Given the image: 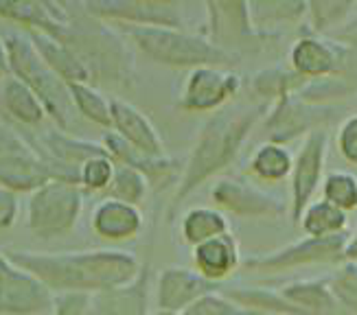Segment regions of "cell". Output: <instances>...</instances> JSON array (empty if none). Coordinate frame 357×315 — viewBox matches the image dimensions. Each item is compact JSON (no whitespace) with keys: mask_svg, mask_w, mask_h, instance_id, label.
I'll return each instance as SVG.
<instances>
[{"mask_svg":"<svg viewBox=\"0 0 357 315\" xmlns=\"http://www.w3.org/2000/svg\"><path fill=\"white\" fill-rule=\"evenodd\" d=\"M5 254L59 293H101L128 287L143 274L141 261L128 249L99 247L84 252L9 249Z\"/></svg>","mask_w":357,"mask_h":315,"instance_id":"cell-1","label":"cell"},{"mask_svg":"<svg viewBox=\"0 0 357 315\" xmlns=\"http://www.w3.org/2000/svg\"><path fill=\"white\" fill-rule=\"evenodd\" d=\"M270 103L248 105V107H224L211 116L202 130L197 143L184 162V171L174 195V208L189 197L199 184L208 182L213 176L222 173L237 158L248 136L252 134L259 121H266L270 114Z\"/></svg>","mask_w":357,"mask_h":315,"instance_id":"cell-2","label":"cell"},{"mask_svg":"<svg viewBox=\"0 0 357 315\" xmlns=\"http://www.w3.org/2000/svg\"><path fill=\"white\" fill-rule=\"evenodd\" d=\"M82 3H70V22L61 36V44L68 46L90 75L92 86L128 88L134 77V57L123 40L112 29L92 18Z\"/></svg>","mask_w":357,"mask_h":315,"instance_id":"cell-3","label":"cell"},{"mask_svg":"<svg viewBox=\"0 0 357 315\" xmlns=\"http://www.w3.org/2000/svg\"><path fill=\"white\" fill-rule=\"evenodd\" d=\"M134 44L151 61L172 68H235L239 55L228 53L213 44L206 36L191 33L186 29H162V26H130Z\"/></svg>","mask_w":357,"mask_h":315,"instance_id":"cell-4","label":"cell"},{"mask_svg":"<svg viewBox=\"0 0 357 315\" xmlns=\"http://www.w3.org/2000/svg\"><path fill=\"white\" fill-rule=\"evenodd\" d=\"M7 57H9V72L24 82L31 90L38 94L46 114L55 123L57 130L68 132L73 121V99L68 92V84L51 66L42 59L38 49L26 38V33H11L5 38Z\"/></svg>","mask_w":357,"mask_h":315,"instance_id":"cell-5","label":"cell"},{"mask_svg":"<svg viewBox=\"0 0 357 315\" xmlns=\"http://www.w3.org/2000/svg\"><path fill=\"white\" fill-rule=\"evenodd\" d=\"M84 208V188L68 182H49L29 195L26 228L40 239L68 234Z\"/></svg>","mask_w":357,"mask_h":315,"instance_id":"cell-6","label":"cell"},{"mask_svg":"<svg viewBox=\"0 0 357 315\" xmlns=\"http://www.w3.org/2000/svg\"><path fill=\"white\" fill-rule=\"evenodd\" d=\"M349 243V234H331V236H305L294 241L272 254L252 256L241 263L248 272H283L301 265L314 263H344V249Z\"/></svg>","mask_w":357,"mask_h":315,"instance_id":"cell-7","label":"cell"},{"mask_svg":"<svg viewBox=\"0 0 357 315\" xmlns=\"http://www.w3.org/2000/svg\"><path fill=\"white\" fill-rule=\"evenodd\" d=\"M84 9L97 20H112L126 26L184 29L182 5L176 0H90Z\"/></svg>","mask_w":357,"mask_h":315,"instance_id":"cell-8","label":"cell"},{"mask_svg":"<svg viewBox=\"0 0 357 315\" xmlns=\"http://www.w3.org/2000/svg\"><path fill=\"white\" fill-rule=\"evenodd\" d=\"M53 291L0 252V313L36 315L53 309Z\"/></svg>","mask_w":357,"mask_h":315,"instance_id":"cell-9","label":"cell"},{"mask_svg":"<svg viewBox=\"0 0 357 315\" xmlns=\"http://www.w3.org/2000/svg\"><path fill=\"white\" fill-rule=\"evenodd\" d=\"M327 145H329V136L327 130H316L305 138V145L301 147L298 155L294 158V167H291V182H289V191H291V222L298 224L303 213L307 206L312 203L318 186L324 180V164H327Z\"/></svg>","mask_w":357,"mask_h":315,"instance_id":"cell-10","label":"cell"},{"mask_svg":"<svg viewBox=\"0 0 357 315\" xmlns=\"http://www.w3.org/2000/svg\"><path fill=\"white\" fill-rule=\"evenodd\" d=\"M335 107L331 105L309 103L301 97L283 99L274 103L266 116V132L270 136L268 143L285 145L303 134L309 136L316 130H324V125L335 118Z\"/></svg>","mask_w":357,"mask_h":315,"instance_id":"cell-11","label":"cell"},{"mask_svg":"<svg viewBox=\"0 0 357 315\" xmlns=\"http://www.w3.org/2000/svg\"><path fill=\"white\" fill-rule=\"evenodd\" d=\"M208 9V40L220 49L235 53L245 46H257L272 36L261 33L255 26L250 15V3H224V0H213L206 3Z\"/></svg>","mask_w":357,"mask_h":315,"instance_id":"cell-12","label":"cell"},{"mask_svg":"<svg viewBox=\"0 0 357 315\" xmlns=\"http://www.w3.org/2000/svg\"><path fill=\"white\" fill-rule=\"evenodd\" d=\"M241 88V77L232 68L206 66L189 70L180 94V107L189 112H213L226 105Z\"/></svg>","mask_w":357,"mask_h":315,"instance_id":"cell-13","label":"cell"},{"mask_svg":"<svg viewBox=\"0 0 357 315\" xmlns=\"http://www.w3.org/2000/svg\"><path fill=\"white\" fill-rule=\"evenodd\" d=\"M222 289L220 282L202 276L197 270L186 267H167L158 276L156 307L160 315H180L208 293Z\"/></svg>","mask_w":357,"mask_h":315,"instance_id":"cell-14","label":"cell"},{"mask_svg":"<svg viewBox=\"0 0 357 315\" xmlns=\"http://www.w3.org/2000/svg\"><path fill=\"white\" fill-rule=\"evenodd\" d=\"M349 49L337 40L307 33L294 42L289 51V68L296 70L307 82L340 75L347 64Z\"/></svg>","mask_w":357,"mask_h":315,"instance_id":"cell-15","label":"cell"},{"mask_svg":"<svg viewBox=\"0 0 357 315\" xmlns=\"http://www.w3.org/2000/svg\"><path fill=\"white\" fill-rule=\"evenodd\" d=\"M49 182H59L53 167L31 145L0 155V188L11 193H36Z\"/></svg>","mask_w":357,"mask_h":315,"instance_id":"cell-16","label":"cell"},{"mask_svg":"<svg viewBox=\"0 0 357 315\" xmlns=\"http://www.w3.org/2000/svg\"><path fill=\"white\" fill-rule=\"evenodd\" d=\"M211 197L220 206V210L237 217H278L285 213V203L281 199L252 184L232 178L217 180Z\"/></svg>","mask_w":357,"mask_h":315,"instance_id":"cell-17","label":"cell"},{"mask_svg":"<svg viewBox=\"0 0 357 315\" xmlns=\"http://www.w3.org/2000/svg\"><path fill=\"white\" fill-rule=\"evenodd\" d=\"M0 18L24 26V31H36L59 42L70 22V3L0 0Z\"/></svg>","mask_w":357,"mask_h":315,"instance_id":"cell-18","label":"cell"},{"mask_svg":"<svg viewBox=\"0 0 357 315\" xmlns=\"http://www.w3.org/2000/svg\"><path fill=\"white\" fill-rule=\"evenodd\" d=\"M107 153L112 155V160L116 164H126V167H134L141 173H145L149 184L153 186H160V184H167L169 180L174 178H182V171H184V164L180 160L172 155H165V158H153V155H147L143 151H138L136 147H132L128 140H123L116 132H107L103 136V143H101Z\"/></svg>","mask_w":357,"mask_h":315,"instance_id":"cell-19","label":"cell"},{"mask_svg":"<svg viewBox=\"0 0 357 315\" xmlns=\"http://www.w3.org/2000/svg\"><path fill=\"white\" fill-rule=\"evenodd\" d=\"M112 130L132 147L153 158H165L167 149L153 123L132 103L112 97Z\"/></svg>","mask_w":357,"mask_h":315,"instance_id":"cell-20","label":"cell"},{"mask_svg":"<svg viewBox=\"0 0 357 315\" xmlns=\"http://www.w3.org/2000/svg\"><path fill=\"white\" fill-rule=\"evenodd\" d=\"M143 213L138 206L119 201L103 199L92 213V230L105 241H128L141 232Z\"/></svg>","mask_w":357,"mask_h":315,"instance_id":"cell-21","label":"cell"},{"mask_svg":"<svg viewBox=\"0 0 357 315\" xmlns=\"http://www.w3.org/2000/svg\"><path fill=\"white\" fill-rule=\"evenodd\" d=\"M193 261L202 276L222 285V280L228 278L241 265L235 234L226 232L222 236H217V239H211L193 247Z\"/></svg>","mask_w":357,"mask_h":315,"instance_id":"cell-22","label":"cell"},{"mask_svg":"<svg viewBox=\"0 0 357 315\" xmlns=\"http://www.w3.org/2000/svg\"><path fill=\"white\" fill-rule=\"evenodd\" d=\"M0 114L22 125H40L49 116L38 94L13 75L0 82Z\"/></svg>","mask_w":357,"mask_h":315,"instance_id":"cell-23","label":"cell"},{"mask_svg":"<svg viewBox=\"0 0 357 315\" xmlns=\"http://www.w3.org/2000/svg\"><path fill=\"white\" fill-rule=\"evenodd\" d=\"M42 147H44L42 153L46 158H51L53 162L77 169V171H79L88 160H92V158L110 155L103 145H97L86 138L70 136L61 130H49L46 134H42Z\"/></svg>","mask_w":357,"mask_h":315,"instance_id":"cell-24","label":"cell"},{"mask_svg":"<svg viewBox=\"0 0 357 315\" xmlns=\"http://www.w3.org/2000/svg\"><path fill=\"white\" fill-rule=\"evenodd\" d=\"M281 293L305 315H342L347 313L329 285V280H298L283 287Z\"/></svg>","mask_w":357,"mask_h":315,"instance_id":"cell-25","label":"cell"},{"mask_svg":"<svg viewBox=\"0 0 357 315\" xmlns=\"http://www.w3.org/2000/svg\"><path fill=\"white\" fill-rule=\"evenodd\" d=\"M26 38L33 42V46L38 49V53L42 55V59L51 66L53 72H57L66 84H90V75L84 68V64L75 57V53L64 46L61 42L44 36V33H36V31H24Z\"/></svg>","mask_w":357,"mask_h":315,"instance_id":"cell-26","label":"cell"},{"mask_svg":"<svg viewBox=\"0 0 357 315\" xmlns=\"http://www.w3.org/2000/svg\"><path fill=\"white\" fill-rule=\"evenodd\" d=\"M95 315H145V280L143 274L128 287L92 293Z\"/></svg>","mask_w":357,"mask_h":315,"instance_id":"cell-27","label":"cell"},{"mask_svg":"<svg viewBox=\"0 0 357 315\" xmlns=\"http://www.w3.org/2000/svg\"><path fill=\"white\" fill-rule=\"evenodd\" d=\"M232 302L250 309L259 315H305L301 309L294 307L281 291L263 289V287H222L220 289Z\"/></svg>","mask_w":357,"mask_h":315,"instance_id":"cell-28","label":"cell"},{"mask_svg":"<svg viewBox=\"0 0 357 315\" xmlns=\"http://www.w3.org/2000/svg\"><path fill=\"white\" fill-rule=\"evenodd\" d=\"M250 15L255 26L266 36H278V26L294 24L307 18V3L303 0H268L250 3Z\"/></svg>","mask_w":357,"mask_h":315,"instance_id":"cell-29","label":"cell"},{"mask_svg":"<svg viewBox=\"0 0 357 315\" xmlns=\"http://www.w3.org/2000/svg\"><path fill=\"white\" fill-rule=\"evenodd\" d=\"M307 79L291 68H266L252 79V90L263 99V103H278L289 97H298Z\"/></svg>","mask_w":357,"mask_h":315,"instance_id":"cell-30","label":"cell"},{"mask_svg":"<svg viewBox=\"0 0 357 315\" xmlns=\"http://www.w3.org/2000/svg\"><path fill=\"white\" fill-rule=\"evenodd\" d=\"M226 232H230L228 222L222 215V210L217 208L197 206L191 208L182 219V239L193 247L211 239H217V236H222Z\"/></svg>","mask_w":357,"mask_h":315,"instance_id":"cell-31","label":"cell"},{"mask_svg":"<svg viewBox=\"0 0 357 315\" xmlns=\"http://www.w3.org/2000/svg\"><path fill=\"white\" fill-rule=\"evenodd\" d=\"M357 9L353 0H309L307 3V18L309 29L316 36H324L329 31L342 29Z\"/></svg>","mask_w":357,"mask_h":315,"instance_id":"cell-32","label":"cell"},{"mask_svg":"<svg viewBox=\"0 0 357 315\" xmlns=\"http://www.w3.org/2000/svg\"><path fill=\"white\" fill-rule=\"evenodd\" d=\"M75 109L101 128H112V99L92 84H68Z\"/></svg>","mask_w":357,"mask_h":315,"instance_id":"cell-33","label":"cell"},{"mask_svg":"<svg viewBox=\"0 0 357 315\" xmlns=\"http://www.w3.org/2000/svg\"><path fill=\"white\" fill-rule=\"evenodd\" d=\"M347 222L349 217L344 210L335 208L327 199H318L307 206L298 226L307 232V236H331V234H342Z\"/></svg>","mask_w":357,"mask_h":315,"instance_id":"cell-34","label":"cell"},{"mask_svg":"<svg viewBox=\"0 0 357 315\" xmlns=\"http://www.w3.org/2000/svg\"><path fill=\"white\" fill-rule=\"evenodd\" d=\"M107 197L132 203V206H141L149 193V180L145 173H141L134 167L116 164L112 184L107 186Z\"/></svg>","mask_w":357,"mask_h":315,"instance_id":"cell-35","label":"cell"},{"mask_svg":"<svg viewBox=\"0 0 357 315\" xmlns=\"http://www.w3.org/2000/svg\"><path fill=\"white\" fill-rule=\"evenodd\" d=\"M255 176H259L261 180H268V182H278L287 178L291 173L294 167V158L289 155V151L283 145H276V143H263L255 155H252V162H250Z\"/></svg>","mask_w":357,"mask_h":315,"instance_id":"cell-36","label":"cell"},{"mask_svg":"<svg viewBox=\"0 0 357 315\" xmlns=\"http://www.w3.org/2000/svg\"><path fill=\"white\" fill-rule=\"evenodd\" d=\"M335 208L351 213L357 208V176L349 171H333L324 178V197Z\"/></svg>","mask_w":357,"mask_h":315,"instance_id":"cell-37","label":"cell"},{"mask_svg":"<svg viewBox=\"0 0 357 315\" xmlns=\"http://www.w3.org/2000/svg\"><path fill=\"white\" fill-rule=\"evenodd\" d=\"M329 285L347 313L357 315V261H344L329 278Z\"/></svg>","mask_w":357,"mask_h":315,"instance_id":"cell-38","label":"cell"},{"mask_svg":"<svg viewBox=\"0 0 357 315\" xmlns=\"http://www.w3.org/2000/svg\"><path fill=\"white\" fill-rule=\"evenodd\" d=\"M116 171V162L112 160V155H99L88 160L79 169V180L84 191H107V186L112 184Z\"/></svg>","mask_w":357,"mask_h":315,"instance_id":"cell-39","label":"cell"},{"mask_svg":"<svg viewBox=\"0 0 357 315\" xmlns=\"http://www.w3.org/2000/svg\"><path fill=\"white\" fill-rule=\"evenodd\" d=\"M180 315H259V313H255L250 309H243L241 305L232 302L230 298H226L222 291H217V293L204 295L199 302L182 311Z\"/></svg>","mask_w":357,"mask_h":315,"instance_id":"cell-40","label":"cell"},{"mask_svg":"<svg viewBox=\"0 0 357 315\" xmlns=\"http://www.w3.org/2000/svg\"><path fill=\"white\" fill-rule=\"evenodd\" d=\"M53 315H95L92 293H59L53 298Z\"/></svg>","mask_w":357,"mask_h":315,"instance_id":"cell-41","label":"cell"},{"mask_svg":"<svg viewBox=\"0 0 357 315\" xmlns=\"http://www.w3.org/2000/svg\"><path fill=\"white\" fill-rule=\"evenodd\" d=\"M337 147L344 160L357 164V114L344 118V123L337 130Z\"/></svg>","mask_w":357,"mask_h":315,"instance_id":"cell-42","label":"cell"},{"mask_svg":"<svg viewBox=\"0 0 357 315\" xmlns=\"http://www.w3.org/2000/svg\"><path fill=\"white\" fill-rule=\"evenodd\" d=\"M15 217H18V195L0 188V230L11 228Z\"/></svg>","mask_w":357,"mask_h":315,"instance_id":"cell-43","label":"cell"},{"mask_svg":"<svg viewBox=\"0 0 357 315\" xmlns=\"http://www.w3.org/2000/svg\"><path fill=\"white\" fill-rule=\"evenodd\" d=\"M11 75L9 72V57H7V46H5V40H0V82Z\"/></svg>","mask_w":357,"mask_h":315,"instance_id":"cell-44","label":"cell"},{"mask_svg":"<svg viewBox=\"0 0 357 315\" xmlns=\"http://www.w3.org/2000/svg\"><path fill=\"white\" fill-rule=\"evenodd\" d=\"M344 261H357V232L349 236V243L344 249Z\"/></svg>","mask_w":357,"mask_h":315,"instance_id":"cell-45","label":"cell"}]
</instances>
